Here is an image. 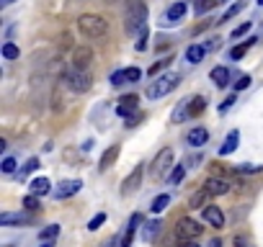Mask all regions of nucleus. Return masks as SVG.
<instances>
[{
	"label": "nucleus",
	"instance_id": "51",
	"mask_svg": "<svg viewBox=\"0 0 263 247\" xmlns=\"http://www.w3.org/2000/svg\"><path fill=\"white\" fill-rule=\"evenodd\" d=\"M258 5H263V0H258Z\"/></svg>",
	"mask_w": 263,
	"mask_h": 247
},
{
	"label": "nucleus",
	"instance_id": "49",
	"mask_svg": "<svg viewBox=\"0 0 263 247\" xmlns=\"http://www.w3.org/2000/svg\"><path fill=\"white\" fill-rule=\"evenodd\" d=\"M209 247H222V245H220V240H212V245H209Z\"/></svg>",
	"mask_w": 263,
	"mask_h": 247
},
{
	"label": "nucleus",
	"instance_id": "12",
	"mask_svg": "<svg viewBox=\"0 0 263 247\" xmlns=\"http://www.w3.org/2000/svg\"><path fill=\"white\" fill-rule=\"evenodd\" d=\"M204 222L214 227V229H222L224 227V214H222V209L220 206H206L204 209Z\"/></svg>",
	"mask_w": 263,
	"mask_h": 247
},
{
	"label": "nucleus",
	"instance_id": "48",
	"mask_svg": "<svg viewBox=\"0 0 263 247\" xmlns=\"http://www.w3.org/2000/svg\"><path fill=\"white\" fill-rule=\"evenodd\" d=\"M181 247H199V245H196V242H183Z\"/></svg>",
	"mask_w": 263,
	"mask_h": 247
},
{
	"label": "nucleus",
	"instance_id": "4",
	"mask_svg": "<svg viewBox=\"0 0 263 247\" xmlns=\"http://www.w3.org/2000/svg\"><path fill=\"white\" fill-rule=\"evenodd\" d=\"M65 82L70 85L72 93H88L90 85H93V77H90L88 70H70L65 75Z\"/></svg>",
	"mask_w": 263,
	"mask_h": 247
},
{
	"label": "nucleus",
	"instance_id": "30",
	"mask_svg": "<svg viewBox=\"0 0 263 247\" xmlns=\"http://www.w3.org/2000/svg\"><path fill=\"white\" fill-rule=\"evenodd\" d=\"M3 57H5V59H18V57H21V52H18L16 44L8 41V44H3Z\"/></svg>",
	"mask_w": 263,
	"mask_h": 247
},
{
	"label": "nucleus",
	"instance_id": "15",
	"mask_svg": "<svg viewBox=\"0 0 263 247\" xmlns=\"http://www.w3.org/2000/svg\"><path fill=\"white\" fill-rule=\"evenodd\" d=\"M186 16V3H173L168 8V13L162 16V23H178Z\"/></svg>",
	"mask_w": 263,
	"mask_h": 247
},
{
	"label": "nucleus",
	"instance_id": "35",
	"mask_svg": "<svg viewBox=\"0 0 263 247\" xmlns=\"http://www.w3.org/2000/svg\"><path fill=\"white\" fill-rule=\"evenodd\" d=\"M168 65H170V59H158L155 65H152V67L147 70V75H158V72H162V70H165Z\"/></svg>",
	"mask_w": 263,
	"mask_h": 247
},
{
	"label": "nucleus",
	"instance_id": "13",
	"mask_svg": "<svg viewBox=\"0 0 263 247\" xmlns=\"http://www.w3.org/2000/svg\"><path fill=\"white\" fill-rule=\"evenodd\" d=\"M204 188L209 190V196H224V193H230V183L222 180V178H206Z\"/></svg>",
	"mask_w": 263,
	"mask_h": 247
},
{
	"label": "nucleus",
	"instance_id": "32",
	"mask_svg": "<svg viewBox=\"0 0 263 247\" xmlns=\"http://www.w3.org/2000/svg\"><path fill=\"white\" fill-rule=\"evenodd\" d=\"M158 232H160V222H150L147 224V232H144V242H152Z\"/></svg>",
	"mask_w": 263,
	"mask_h": 247
},
{
	"label": "nucleus",
	"instance_id": "50",
	"mask_svg": "<svg viewBox=\"0 0 263 247\" xmlns=\"http://www.w3.org/2000/svg\"><path fill=\"white\" fill-rule=\"evenodd\" d=\"M39 247H54V242H41Z\"/></svg>",
	"mask_w": 263,
	"mask_h": 247
},
{
	"label": "nucleus",
	"instance_id": "37",
	"mask_svg": "<svg viewBox=\"0 0 263 247\" xmlns=\"http://www.w3.org/2000/svg\"><path fill=\"white\" fill-rule=\"evenodd\" d=\"M36 168H39V160H36V157H31L29 162L23 165V170H21V178H26V175H29V172H34Z\"/></svg>",
	"mask_w": 263,
	"mask_h": 247
},
{
	"label": "nucleus",
	"instance_id": "7",
	"mask_svg": "<svg viewBox=\"0 0 263 247\" xmlns=\"http://www.w3.org/2000/svg\"><path fill=\"white\" fill-rule=\"evenodd\" d=\"M170 162H173V150H160L158 152V157L152 160V168H150V175L152 178H160L162 172H165L168 168H170Z\"/></svg>",
	"mask_w": 263,
	"mask_h": 247
},
{
	"label": "nucleus",
	"instance_id": "39",
	"mask_svg": "<svg viewBox=\"0 0 263 247\" xmlns=\"http://www.w3.org/2000/svg\"><path fill=\"white\" fill-rule=\"evenodd\" d=\"M248 31H250V21H245V23H240L238 29L232 31V39H238V36H245Z\"/></svg>",
	"mask_w": 263,
	"mask_h": 247
},
{
	"label": "nucleus",
	"instance_id": "6",
	"mask_svg": "<svg viewBox=\"0 0 263 247\" xmlns=\"http://www.w3.org/2000/svg\"><path fill=\"white\" fill-rule=\"evenodd\" d=\"M90 65H93V49L83 44L72 49V70H90Z\"/></svg>",
	"mask_w": 263,
	"mask_h": 247
},
{
	"label": "nucleus",
	"instance_id": "29",
	"mask_svg": "<svg viewBox=\"0 0 263 247\" xmlns=\"http://www.w3.org/2000/svg\"><path fill=\"white\" fill-rule=\"evenodd\" d=\"M217 3H220V0H199V3H196V13H199V16L209 13Z\"/></svg>",
	"mask_w": 263,
	"mask_h": 247
},
{
	"label": "nucleus",
	"instance_id": "3",
	"mask_svg": "<svg viewBox=\"0 0 263 247\" xmlns=\"http://www.w3.org/2000/svg\"><path fill=\"white\" fill-rule=\"evenodd\" d=\"M181 82V75L178 72H165V75H160L155 82H150L147 90H144V95H147L150 100H158V98H165L170 90H176Z\"/></svg>",
	"mask_w": 263,
	"mask_h": 247
},
{
	"label": "nucleus",
	"instance_id": "40",
	"mask_svg": "<svg viewBox=\"0 0 263 247\" xmlns=\"http://www.w3.org/2000/svg\"><path fill=\"white\" fill-rule=\"evenodd\" d=\"M250 82H253L250 75H243L238 82H235V90H245V88H250Z\"/></svg>",
	"mask_w": 263,
	"mask_h": 247
},
{
	"label": "nucleus",
	"instance_id": "22",
	"mask_svg": "<svg viewBox=\"0 0 263 247\" xmlns=\"http://www.w3.org/2000/svg\"><path fill=\"white\" fill-rule=\"evenodd\" d=\"M206 198H209V190L202 188V190H196V193L191 196L188 206H191V209H206Z\"/></svg>",
	"mask_w": 263,
	"mask_h": 247
},
{
	"label": "nucleus",
	"instance_id": "27",
	"mask_svg": "<svg viewBox=\"0 0 263 247\" xmlns=\"http://www.w3.org/2000/svg\"><path fill=\"white\" fill-rule=\"evenodd\" d=\"M183 175H186V162H183V165H178V168H176L173 172H170L168 183H170V186H178V183L183 180Z\"/></svg>",
	"mask_w": 263,
	"mask_h": 247
},
{
	"label": "nucleus",
	"instance_id": "36",
	"mask_svg": "<svg viewBox=\"0 0 263 247\" xmlns=\"http://www.w3.org/2000/svg\"><path fill=\"white\" fill-rule=\"evenodd\" d=\"M23 209L36 211V209H39V196H26V198H23Z\"/></svg>",
	"mask_w": 263,
	"mask_h": 247
},
{
	"label": "nucleus",
	"instance_id": "31",
	"mask_svg": "<svg viewBox=\"0 0 263 247\" xmlns=\"http://www.w3.org/2000/svg\"><path fill=\"white\" fill-rule=\"evenodd\" d=\"M124 75H126V82H140L142 80V70L140 67H126Z\"/></svg>",
	"mask_w": 263,
	"mask_h": 247
},
{
	"label": "nucleus",
	"instance_id": "42",
	"mask_svg": "<svg viewBox=\"0 0 263 247\" xmlns=\"http://www.w3.org/2000/svg\"><path fill=\"white\" fill-rule=\"evenodd\" d=\"M121 82H126L124 70H119V72H114V75H111V85H121Z\"/></svg>",
	"mask_w": 263,
	"mask_h": 247
},
{
	"label": "nucleus",
	"instance_id": "34",
	"mask_svg": "<svg viewBox=\"0 0 263 247\" xmlns=\"http://www.w3.org/2000/svg\"><path fill=\"white\" fill-rule=\"evenodd\" d=\"M0 170H3L5 175H11V172H16V160H13V157H5L3 162H0Z\"/></svg>",
	"mask_w": 263,
	"mask_h": 247
},
{
	"label": "nucleus",
	"instance_id": "23",
	"mask_svg": "<svg viewBox=\"0 0 263 247\" xmlns=\"http://www.w3.org/2000/svg\"><path fill=\"white\" fill-rule=\"evenodd\" d=\"M170 206V196L168 193H160L155 201H152V206H150V211L152 214H162V211H165V209Z\"/></svg>",
	"mask_w": 263,
	"mask_h": 247
},
{
	"label": "nucleus",
	"instance_id": "46",
	"mask_svg": "<svg viewBox=\"0 0 263 247\" xmlns=\"http://www.w3.org/2000/svg\"><path fill=\"white\" fill-rule=\"evenodd\" d=\"M235 247H250L245 237H235Z\"/></svg>",
	"mask_w": 263,
	"mask_h": 247
},
{
	"label": "nucleus",
	"instance_id": "8",
	"mask_svg": "<svg viewBox=\"0 0 263 247\" xmlns=\"http://www.w3.org/2000/svg\"><path fill=\"white\" fill-rule=\"evenodd\" d=\"M80 190H83V180H62L60 188H54L52 193H54V198H57V201H65L70 196L80 193Z\"/></svg>",
	"mask_w": 263,
	"mask_h": 247
},
{
	"label": "nucleus",
	"instance_id": "17",
	"mask_svg": "<svg viewBox=\"0 0 263 247\" xmlns=\"http://www.w3.org/2000/svg\"><path fill=\"white\" fill-rule=\"evenodd\" d=\"M206 57V47H202V44H191V47L186 49V62L188 65H199Z\"/></svg>",
	"mask_w": 263,
	"mask_h": 247
},
{
	"label": "nucleus",
	"instance_id": "9",
	"mask_svg": "<svg viewBox=\"0 0 263 247\" xmlns=\"http://www.w3.org/2000/svg\"><path fill=\"white\" fill-rule=\"evenodd\" d=\"M142 165H137L129 175L124 178V183H121V196H132L134 190H140V186H142Z\"/></svg>",
	"mask_w": 263,
	"mask_h": 247
},
{
	"label": "nucleus",
	"instance_id": "21",
	"mask_svg": "<svg viewBox=\"0 0 263 247\" xmlns=\"http://www.w3.org/2000/svg\"><path fill=\"white\" fill-rule=\"evenodd\" d=\"M212 82H214V85H220V88H224L230 82V70L227 67H214L212 70Z\"/></svg>",
	"mask_w": 263,
	"mask_h": 247
},
{
	"label": "nucleus",
	"instance_id": "11",
	"mask_svg": "<svg viewBox=\"0 0 263 247\" xmlns=\"http://www.w3.org/2000/svg\"><path fill=\"white\" fill-rule=\"evenodd\" d=\"M137 103H140V98L134 95V93L124 95L119 100V106H116V114H119L121 118H129V116H134V108H137Z\"/></svg>",
	"mask_w": 263,
	"mask_h": 247
},
{
	"label": "nucleus",
	"instance_id": "18",
	"mask_svg": "<svg viewBox=\"0 0 263 247\" xmlns=\"http://www.w3.org/2000/svg\"><path fill=\"white\" fill-rule=\"evenodd\" d=\"M29 188H31V196H47V193H52L49 178H34Z\"/></svg>",
	"mask_w": 263,
	"mask_h": 247
},
{
	"label": "nucleus",
	"instance_id": "26",
	"mask_svg": "<svg viewBox=\"0 0 263 247\" xmlns=\"http://www.w3.org/2000/svg\"><path fill=\"white\" fill-rule=\"evenodd\" d=\"M204 108H206V98L204 95H194L191 98V118L199 116V114H204Z\"/></svg>",
	"mask_w": 263,
	"mask_h": 247
},
{
	"label": "nucleus",
	"instance_id": "16",
	"mask_svg": "<svg viewBox=\"0 0 263 247\" xmlns=\"http://www.w3.org/2000/svg\"><path fill=\"white\" fill-rule=\"evenodd\" d=\"M170 118H173V124H183L186 118H191V100H181Z\"/></svg>",
	"mask_w": 263,
	"mask_h": 247
},
{
	"label": "nucleus",
	"instance_id": "25",
	"mask_svg": "<svg viewBox=\"0 0 263 247\" xmlns=\"http://www.w3.org/2000/svg\"><path fill=\"white\" fill-rule=\"evenodd\" d=\"M256 41H258V39H248L245 44H240V47H235V49L230 52V57H232V59H243V57H245V52H248V49H250V47H253V44H256Z\"/></svg>",
	"mask_w": 263,
	"mask_h": 247
},
{
	"label": "nucleus",
	"instance_id": "5",
	"mask_svg": "<svg viewBox=\"0 0 263 247\" xmlns=\"http://www.w3.org/2000/svg\"><path fill=\"white\" fill-rule=\"evenodd\" d=\"M204 227H199L194 219H178L176 224V237L181 242H188V240H196V237H202Z\"/></svg>",
	"mask_w": 263,
	"mask_h": 247
},
{
	"label": "nucleus",
	"instance_id": "47",
	"mask_svg": "<svg viewBox=\"0 0 263 247\" xmlns=\"http://www.w3.org/2000/svg\"><path fill=\"white\" fill-rule=\"evenodd\" d=\"M13 0H0V8H5V5H11Z\"/></svg>",
	"mask_w": 263,
	"mask_h": 247
},
{
	"label": "nucleus",
	"instance_id": "44",
	"mask_svg": "<svg viewBox=\"0 0 263 247\" xmlns=\"http://www.w3.org/2000/svg\"><path fill=\"white\" fill-rule=\"evenodd\" d=\"M261 170V165H240L238 172H258Z\"/></svg>",
	"mask_w": 263,
	"mask_h": 247
},
{
	"label": "nucleus",
	"instance_id": "14",
	"mask_svg": "<svg viewBox=\"0 0 263 247\" xmlns=\"http://www.w3.org/2000/svg\"><path fill=\"white\" fill-rule=\"evenodd\" d=\"M186 142L191 144V147H202V144H206V142H209V132H206L204 126H194V129L188 132Z\"/></svg>",
	"mask_w": 263,
	"mask_h": 247
},
{
	"label": "nucleus",
	"instance_id": "38",
	"mask_svg": "<svg viewBox=\"0 0 263 247\" xmlns=\"http://www.w3.org/2000/svg\"><path fill=\"white\" fill-rule=\"evenodd\" d=\"M134 229H137V227H126V232H124V237H121V247H129V245H132V240H134Z\"/></svg>",
	"mask_w": 263,
	"mask_h": 247
},
{
	"label": "nucleus",
	"instance_id": "45",
	"mask_svg": "<svg viewBox=\"0 0 263 247\" xmlns=\"http://www.w3.org/2000/svg\"><path fill=\"white\" fill-rule=\"evenodd\" d=\"M232 103H235V95H230V98H227V100H224V103H222V106H220V111H222V114H224V111H227V108H232Z\"/></svg>",
	"mask_w": 263,
	"mask_h": 247
},
{
	"label": "nucleus",
	"instance_id": "20",
	"mask_svg": "<svg viewBox=\"0 0 263 247\" xmlns=\"http://www.w3.org/2000/svg\"><path fill=\"white\" fill-rule=\"evenodd\" d=\"M238 142H240V132L232 129V132L227 134V139H224V144L220 147V154H232L235 150H238Z\"/></svg>",
	"mask_w": 263,
	"mask_h": 247
},
{
	"label": "nucleus",
	"instance_id": "52",
	"mask_svg": "<svg viewBox=\"0 0 263 247\" xmlns=\"http://www.w3.org/2000/svg\"><path fill=\"white\" fill-rule=\"evenodd\" d=\"M222 3H224V0H222Z\"/></svg>",
	"mask_w": 263,
	"mask_h": 247
},
{
	"label": "nucleus",
	"instance_id": "10",
	"mask_svg": "<svg viewBox=\"0 0 263 247\" xmlns=\"http://www.w3.org/2000/svg\"><path fill=\"white\" fill-rule=\"evenodd\" d=\"M31 214L26 211H3L0 214V227H13V224H29Z\"/></svg>",
	"mask_w": 263,
	"mask_h": 247
},
{
	"label": "nucleus",
	"instance_id": "41",
	"mask_svg": "<svg viewBox=\"0 0 263 247\" xmlns=\"http://www.w3.org/2000/svg\"><path fill=\"white\" fill-rule=\"evenodd\" d=\"M134 49H137V52H144V49H147V29L140 34V41H137V47H134Z\"/></svg>",
	"mask_w": 263,
	"mask_h": 247
},
{
	"label": "nucleus",
	"instance_id": "28",
	"mask_svg": "<svg viewBox=\"0 0 263 247\" xmlns=\"http://www.w3.org/2000/svg\"><path fill=\"white\" fill-rule=\"evenodd\" d=\"M57 234H60V227H57V224H49V227H44V229H41V234H39V237H41L44 242H52Z\"/></svg>",
	"mask_w": 263,
	"mask_h": 247
},
{
	"label": "nucleus",
	"instance_id": "19",
	"mask_svg": "<svg viewBox=\"0 0 263 247\" xmlns=\"http://www.w3.org/2000/svg\"><path fill=\"white\" fill-rule=\"evenodd\" d=\"M119 152H121L119 144H111V147H108V150L101 154V170H108V168H111V165L116 162V157H119Z\"/></svg>",
	"mask_w": 263,
	"mask_h": 247
},
{
	"label": "nucleus",
	"instance_id": "33",
	"mask_svg": "<svg viewBox=\"0 0 263 247\" xmlns=\"http://www.w3.org/2000/svg\"><path fill=\"white\" fill-rule=\"evenodd\" d=\"M103 222H106V214L101 211V214H96V216H93V219H90V222H88V229H90V232L101 229V224H103Z\"/></svg>",
	"mask_w": 263,
	"mask_h": 247
},
{
	"label": "nucleus",
	"instance_id": "43",
	"mask_svg": "<svg viewBox=\"0 0 263 247\" xmlns=\"http://www.w3.org/2000/svg\"><path fill=\"white\" fill-rule=\"evenodd\" d=\"M142 118H144L142 114H134V116H129V118H126V126H129V129H132V126H137V124L142 121Z\"/></svg>",
	"mask_w": 263,
	"mask_h": 247
},
{
	"label": "nucleus",
	"instance_id": "2",
	"mask_svg": "<svg viewBox=\"0 0 263 247\" xmlns=\"http://www.w3.org/2000/svg\"><path fill=\"white\" fill-rule=\"evenodd\" d=\"M78 29L85 39H103L108 34V21L103 16H96V13H83L78 18Z\"/></svg>",
	"mask_w": 263,
	"mask_h": 247
},
{
	"label": "nucleus",
	"instance_id": "1",
	"mask_svg": "<svg viewBox=\"0 0 263 247\" xmlns=\"http://www.w3.org/2000/svg\"><path fill=\"white\" fill-rule=\"evenodd\" d=\"M124 29L129 34H142L147 29V5L142 0H124Z\"/></svg>",
	"mask_w": 263,
	"mask_h": 247
},
{
	"label": "nucleus",
	"instance_id": "24",
	"mask_svg": "<svg viewBox=\"0 0 263 247\" xmlns=\"http://www.w3.org/2000/svg\"><path fill=\"white\" fill-rule=\"evenodd\" d=\"M245 3H248V0H235V3L227 8V13H224V16L220 18V23H224V21H232V18L238 16V13L243 11V8H245Z\"/></svg>",
	"mask_w": 263,
	"mask_h": 247
}]
</instances>
